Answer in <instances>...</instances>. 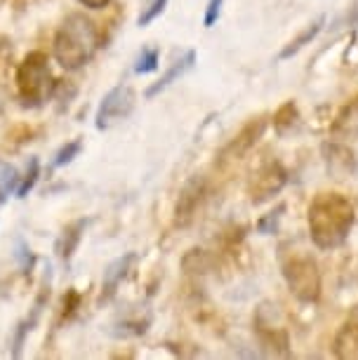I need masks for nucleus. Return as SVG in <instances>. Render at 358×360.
I'll return each mask as SVG.
<instances>
[{
	"label": "nucleus",
	"mask_w": 358,
	"mask_h": 360,
	"mask_svg": "<svg viewBox=\"0 0 358 360\" xmlns=\"http://www.w3.org/2000/svg\"><path fill=\"white\" fill-rule=\"evenodd\" d=\"M309 236L321 250H335L347 243L356 224V207L347 195L335 191H323L314 195L307 212Z\"/></svg>",
	"instance_id": "nucleus-1"
},
{
	"label": "nucleus",
	"mask_w": 358,
	"mask_h": 360,
	"mask_svg": "<svg viewBox=\"0 0 358 360\" xmlns=\"http://www.w3.org/2000/svg\"><path fill=\"white\" fill-rule=\"evenodd\" d=\"M99 31L92 19L76 12V15L66 17L64 24L59 26L55 43H52V54L62 69L78 71L99 50Z\"/></svg>",
	"instance_id": "nucleus-2"
},
{
	"label": "nucleus",
	"mask_w": 358,
	"mask_h": 360,
	"mask_svg": "<svg viewBox=\"0 0 358 360\" xmlns=\"http://www.w3.org/2000/svg\"><path fill=\"white\" fill-rule=\"evenodd\" d=\"M55 78H52V69H50V59H47L45 52H29L22 59L17 69V90H19V99L24 101V106L38 108L43 106L47 99L55 92Z\"/></svg>",
	"instance_id": "nucleus-3"
},
{
	"label": "nucleus",
	"mask_w": 358,
	"mask_h": 360,
	"mask_svg": "<svg viewBox=\"0 0 358 360\" xmlns=\"http://www.w3.org/2000/svg\"><path fill=\"white\" fill-rule=\"evenodd\" d=\"M283 278H286L288 290L302 304H316L321 299L323 278L314 257L309 255H290L283 262Z\"/></svg>",
	"instance_id": "nucleus-4"
},
{
	"label": "nucleus",
	"mask_w": 358,
	"mask_h": 360,
	"mask_svg": "<svg viewBox=\"0 0 358 360\" xmlns=\"http://www.w3.org/2000/svg\"><path fill=\"white\" fill-rule=\"evenodd\" d=\"M279 311H276L274 304H260L257 311H255L252 325H255V335H257L260 344L264 346L267 353H274V356H290V335L288 330L283 328V323L276 321Z\"/></svg>",
	"instance_id": "nucleus-5"
},
{
	"label": "nucleus",
	"mask_w": 358,
	"mask_h": 360,
	"mask_svg": "<svg viewBox=\"0 0 358 360\" xmlns=\"http://www.w3.org/2000/svg\"><path fill=\"white\" fill-rule=\"evenodd\" d=\"M137 106V92L130 85H118L104 94L101 104L94 115V127L97 130H111L113 125H118L120 120L130 118V113Z\"/></svg>",
	"instance_id": "nucleus-6"
},
{
	"label": "nucleus",
	"mask_w": 358,
	"mask_h": 360,
	"mask_svg": "<svg viewBox=\"0 0 358 360\" xmlns=\"http://www.w3.org/2000/svg\"><path fill=\"white\" fill-rule=\"evenodd\" d=\"M288 184V169L281 165L279 160H267L255 169L252 179L248 184V195L252 205H262V202L276 198Z\"/></svg>",
	"instance_id": "nucleus-7"
},
{
	"label": "nucleus",
	"mask_w": 358,
	"mask_h": 360,
	"mask_svg": "<svg viewBox=\"0 0 358 360\" xmlns=\"http://www.w3.org/2000/svg\"><path fill=\"white\" fill-rule=\"evenodd\" d=\"M205 195H207V179L205 176L203 174L188 176V179L184 181V186H181L179 195H177V202H174V226H179V229L188 226V224L196 219V214H198Z\"/></svg>",
	"instance_id": "nucleus-8"
},
{
	"label": "nucleus",
	"mask_w": 358,
	"mask_h": 360,
	"mask_svg": "<svg viewBox=\"0 0 358 360\" xmlns=\"http://www.w3.org/2000/svg\"><path fill=\"white\" fill-rule=\"evenodd\" d=\"M267 120L264 118H252L248 120L245 125L241 127L238 132L234 134V139L222 148L219 153V162H231V160H241L252 151L255 144L262 139V134L267 132Z\"/></svg>",
	"instance_id": "nucleus-9"
},
{
	"label": "nucleus",
	"mask_w": 358,
	"mask_h": 360,
	"mask_svg": "<svg viewBox=\"0 0 358 360\" xmlns=\"http://www.w3.org/2000/svg\"><path fill=\"white\" fill-rule=\"evenodd\" d=\"M323 158H326L328 172L333 174L335 179H347V176H354L358 172V158L347 144L326 141V144H323Z\"/></svg>",
	"instance_id": "nucleus-10"
},
{
	"label": "nucleus",
	"mask_w": 358,
	"mask_h": 360,
	"mask_svg": "<svg viewBox=\"0 0 358 360\" xmlns=\"http://www.w3.org/2000/svg\"><path fill=\"white\" fill-rule=\"evenodd\" d=\"M47 299H50V281H45V285L40 288L36 302H33V307L29 311V316L24 318V321L17 323L15 332H12V358H19L22 356V346L26 342V337L31 335L33 330H36V325L40 321V316H43V309L47 304Z\"/></svg>",
	"instance_id": "nucleus-11"
},
{
	"label": "nucleus",
	"mask_w": 358,
	"mask_h": 360,
	"mask_svg": "<svg viewBox=\"0 0 358 360\" xmlns=\"http://www.w3.org/2000/svg\"><path fill=\"white\" fill-rule=\"evenodd\" d=\"M134 264H137V252H127L123 257H118V259H113L109 266L104 271V281H101V297L99 302H109V299L116 295L120 283L125 281L127 276H130V271L134 269Z\"/></svg>",
	"instance_id": "nucleus-12"
},
{
	"label": "nucleus",
	"mask_w": 358,
	"mask_h": 360,
	"mask_svg": "<svg viewBox=\"0 0 358 360\" xmlns=\"http://www.w3.org/2000/svg\"><path fill=\"white\" fill-rule=\"evenodd\" d=\"M333 351L342 360H358V316L349 318L347 323L337 330Z\"/></svg>",
	"instance_id": "nucleus-13"
},
{
	"label": "nucleus",
	"mask_w": 358,
	"mask_h": 360,
	"mask_svg": "<svg viewBox=\"0 0 358 360\" xmlns=\"http://www.w3.org/2000/svg\"><path fill=\"white\" fill-rule=\"evenodd\" d=\"M193 64H196V50H188V52H184V57H179L177 62L174 64H170V69H167L163 76H160L156 83H153L151 87L146 90V97L148 99H153L156 94H160L163 90H167L172 83H177V80L184 76L186 71H191L193 69Z\"/></svg>",
	"instance_id": "nucleus-14"
},
{
	"label": "nucleus",
	"mask_w": 358,
	"mask_h": 360,
	"mask_svg": "<svg viewBox=\"0 0 358 360\" xmlns=\"http://www.w3.org/2000/svg\"><path fill=\"white\" fill-rule=\"evenodd\" d=\"M87 229V219H78V221H71L69 226L64 229L62 238L57 240V255L62 262H69L73 252L78 250L80 240H83V233Z\"/></svg>",
	"instance_id": "nucleus-15"
},
{
	"label": "nucleus",
	"mask_w": 358,
	"mask_h": 360,
	"mask_svg": "<svg viewBox=\"0 0 358 360\" xmlns=\"http://www.w3.org/2000/svg\"><path fill=\"white\" fill-rule=\"evenodd\" d=\"M323 24H326V17H319V19H316V22L309 24L307 29H304V31L300 33V36L293 38L286 47H283L281 54H279V59H290V57H295V54L300 52V50H304V47H307V45H312V40L321 33Z\"/></svg>",
	"instance_id": "nucleus-16"
},
{
	"label": "nucleus",
	"mask_w": 358,
	"mask_h": 360,
	"mask_svg": "<svg viewBox=\"0 0 358 360\" xmlns=\"http://www.w3.org/2000/svg\"><path fill=\"white\" fill-rule=\"evenodd\" d=\"M297 120H300V111H297V104L293 99L286 101V104L274 113V127L279 134H288L297 125Z\"/></svg>",
	"instance_id": "nucleus-17"
},
{
	"label": "nucleus",
	"mask_w": 358,
	"mask_h": 360,
	"mask_svg": "<svg viewBox=\"0 0 358 360\" xmlns=\"http://www.w3.org/2000/svg\"><path fill=\"white\" fill-rule=\"evenodd\" d=\"M38 176H40V160L36 158V155H33V158H29V162H26L24 174L19 176V186H17V191H15L17 198H26V195L33 191Z\"/></svg>",
	"instance_id": "nucleus-18"
},
{
	"label": "nucleus",
	"mask_w": 358,
	"mask_h": 360,
	"mask_svg": "<svg viewBox=\"0 0 358 360\" xmlns=\"http://www.w3.org/2000/svg\"><path fill=\"white\" fill-rule=\"evenodd\" d=\"M212 264V257L205 252V250H188V255L184 257L181 266H184L186 274H193V276H203L207 274Z\"/></svg>",
	"instance_id": "nucleus-19"
},
{
	"label": "nucleus",
	"mask_w": 358,
	"mask_h": 360,
	"mask_svg": "<svg viewBox=\"0 0 358 360\" xmlns=\"http://www.w3.org/2000/svg\"><path fill=\"white\" fill-rule=\"evenodd\" d=\"M148 325H151V318H134V321H120L116 328L120 330H111L113 337H139L144 335L148 330Z\"/></svg>",
	"instance_id": "nucleus-20"
},
{
	"label": "nucleus",
	"mask_w": 358,
	"mask_h": 360,
	"mask_svg": "<svg viewBox=\"0 0 358 360\" xmlns=\"http://www.w3.org/2000/svg\"><path fill=\"white\" fill-rule=\"evenodd\" d=\"M158 62H160V50L158 47H144L139 52L137 62H134V73H151L158 69Z\"/></svg>",
	"instance_id": "nucleus-21"
},
{
	"label": "nucleus",
	"mask_w": 358,
	"mask_h": 360,
	"mask_svg": "<svg viewBox=\"0 0 358 360\" xmlns=\"http://www.w3.org/2000/svg\"><path fill=\"white\" fill-rule=\"evenodd\" d=\"M80 151H83V141L80 139H73V141H66V144L59 148V151L55 153V160H52V165L55 167H64L69 165V162H73L80 155Z\"/></svg>",
	"instance_id": "nucleus-22"
},
{
	"label": "nucleus",
	"mask_w": 358,
	"mask_h": 360,
	"mask_svg": "<svg viewBox=\"0 0 358 360\" xmlns=\"http://www.w3.org/2000/svg\"><path fill=\"white\" fill-rule=\"evenodd\" d=\"M165 5H167V0H148L146 8L141 10V15L137 17V24L148 26L151 22H156V19L165 12Z\"/></svg>",
	"instance_id": "nucleus-23"
},
{
	"label": "nucleus",
	"mask_w": 358,
	"mask_h": 360,
	"mask_svg": "<svg viewBox=\"0 0 358 360\" xmlns=\"http://www.w3.org/2000/svg\"><path fill=\"white\" fill-rule=\"evenodd\" d=\"M283 212H286V205H281L274 210V212H269V214H264L262 219L257 221V231L262 236H271V233H276V229H279V221H281V217H283Z\"/></svg>",
	"instance_id": "nucleus-24"
},
{
	"label": "nucleus",
	"mask_w": 358,
	"mask_h": 360,
	"mask_svg": "<svg viewBox=\"0 0 358 360\" xmlns=\"http://www.w3.org/2000/svg\"><path fill=\"white\" fill-rule=\"evenodd\" d=\"M15 259L19 264V269H22V274H29L33 269V264H36V257H33L31 248L26 245L22 238H17V245H15Z\"/></svg>",
	"instance_id": "nucleus-25"
},
{
	"label": "nucleus",
	"mask_w": 358,
	"mask_h": 360,
	"mask_svg": "<svg viewBox=\"0 0 358 360\" xmlns=\"http://www.w3.org/2000/svg\"><path fill=\"white\" fill-rule=\"evenodd\" d=\"M354 125H358V94L349 101V106L344 108V113L337 118L335 130H340V127H347V130H351Z\"/></svg>",
	"instance_id": "nucleus-26"
},
{
	"label": "nucleus",
	"mask_w": 358,
	"mask_h": 360,
	"mask_svg": "<svg viewBox=\"0 0 358 360\" xmlns=\"http://www.w3.org/2000/svg\"><path fill=\"white\" fill-rule=\"evenodd\" d=\"M222 5H224V0H207V5H205V17H203V24H205L207 29H212V26L219 22V17H222Z\"/></svg>",
	"instance_id": "nucleus-27"
},
{
	"label": "nucleus",
	"mask_w": 358,
	"mask_h": 360,
	"mask_svg": "<svg viewBox=\"0 0 358 360\" xmlns=\"http://www.w3.org/2000/svg\"><path fill=\"white\" fill-rule=\"evenodd\" d=\"M80 307V295L76 290H69L64 295V302H62V318H71L76 314V309Z\"/></svg>",
	"instance_id": "nucleus-28"
},
{
	"label": "nucleus",
	"mask_w": 358,
	"mask_h": 360,
	"mask_svg": "<svg viewBox=\"0 0 358 360\" xmlns=\"http://www.w3.org/2000/svg\"><path fill=\"white\" fill-rule=\"evenodd\" d=\"M80 5H85L87 10H104L106 5L111 3V0H78Z\"/></svg>",
	"instance_id": "nucleus-29"
},
{
	"label": "nucleus",
	"mask_w": 358,
	"mask_h": 360,
	"mask_svg": "<svg viewBox=\"0 0 358 360\" xmlns=\"http://www.w3.org/2000/svg\"><path fill=\"white\" fill-rule=\"evenodd\" d=\"M5 198H8V195H5V193H3V188H0V205H3V200H5Z\"/></svg>",
	"instance_id": "nucleus-30"
}]
</instances>
